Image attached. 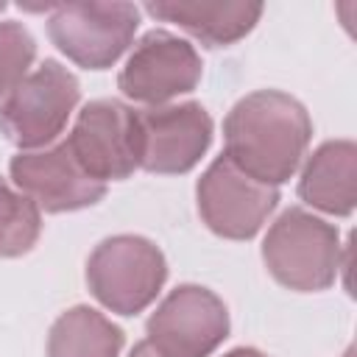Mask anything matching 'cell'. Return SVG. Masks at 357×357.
<instances>
[{
    "label": "cell",
    "mask_w": 357,
    "mask_h": 357,
    "mask_svg": "<svg viewBox=\"0 0 357 357\" xmlns=\"http://www.w3.org/2000/svg\"><path fill=\"white\" fill-rule=\"evenodd\" d=\"M42 234V212L39 206L20 190H14L6 178H0V257H22L28 254Z\"/></svg>",
    "instance_id": "15"
},
{
    "label": "cell",
    "mask_w": 357,
    "mask_h": 357,
    "mask_svg": "<svg viewBox=\"0 0 357 357\" xmlns=\"http://www.w3.org/2000/svg\"><path fill=\"white\" fill-rule=\"evenodd\" d=\"M75 159L98 181H123L139 167L137 109L117 98L84 103L73 131L64 137Z\"/></svg>",
    "instance_id": "8"
},
{
    "label": "cell",
    "mask_w": 357,
    "mask_h": 357,
    "mask_svg": "<svg viewBox=\"0 0 357 357\" xmlns=\"http://www.w3.org/2000/svg\"><path fill=\"white\" fill-rule=\"evenodd\" d=\"M153 20L173 22L206 47H226L240 42L262 17V3H201V0H156L145 3Z\"/></svg>",
    "instance_id": "12"
},
{
    "label": "cell",
    "mask_w": 357,
    "mask_h": 357,
    "mask_svg": "<svg viewBox=\"0 0 357 357\" xmlns=\"http://www.w3.org/2000/svg\"><path fill=\"white\" fill-rule=\"evenodd\" d=\"M139 123V167L156 176L190 173L212 145L215 123L195 103H165L137 109Z\"/></svg>",
    "instance_id": "10"
},
{
    "label": "cell",
    "mask_w": 357,
    "mask_h": 357,
    "mask_svg": "<svg viewBox=\"0 0 357 357\" xmlns=\"http://www.w3.org/2000/svg\"><path fill=\"white\" fill-rule=\"evenodd\" d=\"M298 198L335 218L351 215L357 204V145L351 139L318 145L301 167Z\"/></svg>",
    "instance_id": "13"
},
{
    "label": "cell",
    "mask_w": 357,
    "mask_h": 357,
    "mask_svg": "<svg viewBox=\"0 0 357 357\" xmlns=\"http://www.w3.org/2000/svg\"><path fill=\"white\" fill-rule=\"evenodd\" d=\"M81 100L78 78L56 59L33 67L0 106V131L20 151L47 148Z\"/></svg>",
    "instance_id": "4"
},
{
    "label": "cell",
    "mask_w": 357,
    "mask_h": 357,
    "mask_svg": "<svg viewBox=\"0 0 357 357\" xmlns=\"http://www.w3.org/2000/svg\"><path fill=\"white\" fill-rule=\"evenodd\" d=\"M312 120L301 100L279 89L240 98L223 120L226 156L251 178L279 187L307 156Z\"/></svg>",
    "instance_id": "1"
},
{
    "label": "cell",
    "mask_w": 357,
    "mask_h": 357,
    "mask_svg": "<svg viewBox=\"0 0 357 357\" xmlns=\"http://www.w3.org/2000/svg\"><path fill=\"white\" fill-rule=\"evenodd\" d=\"M201 75L204 64L195 45L165 28H153L134 42L117 75V89L134 103L165 106L167 100L192 92L201 84Z\"/></svg>",
    "instance_id": "6"
},
{
    "label": "cell",
    "mask_w": 357,
    "mask_h": 357,
    "mask_svg": "<svg viewBox=\"0 0 357 357\" xmlns=\"http://www.w3.org/2000/svg\"><path fill=\"white\" fill-rule=\"evenodd\" d=\"M139 8L134 3H59L50 6V42L84 70H109L134 42Z\"/></svg>",
    "instance_id": "5"
},
{
    "label": "cell",
    "mask_w": 357,
    "mask_h": 357,
    "mask_svg": "<svg viewBox=\"0 0 357 357\" xmlns=\"http://www.w3.org/2000/svg\"><path fill=\"white\" fill-rule=\"evenodd\" d=\"M8 173L14 187L25 192L39 206V212L45 209L50 215L95 206L106 195V184L84 170L67 139L39 151L14 153Z\"/></svg>",
    "instance_id": "11"
},
{
    "label": "cell",
    "mask_w": 357,
    "mask_h": 357,
    "mask_svg": "<svg viewBox=\"0 0 357 357\" xmlns=\"http://www.w3.org/2000/svg\"><path fill=\"white\" fill-rule=\"evenodd\" d=\"M223 357H268V354H262V351H259V349H254V346H237V349L226 351Z\"/></svg>",
    "instance_id": "18"
},
{
    "label": "cell",
    "mask_w": 357,
    "mask_h": 357,
    "mask_svg": "<svg viewBox=\"0 0 357 357\" xmlns=\"http://www.w3.org/2000/svg\"><path fill=\"white\" fill-rule=\"evenodd\" d=\"M198 215L209 231L226 240H251L279 204V187L243 173L220 153L195 184Z\"/></svg>",
    "instance_id": "7"
},
{
    "label": "cell",
    "mask_w": 357,
    "mask_h": 357,
    "mask_svg": "<svg viewBox=\"0 0 357 357\" xmlns=\"http://www.w3.org/2000/svg\"><path fill=\"white\" fill-rule=\"evenodd\" d=\"M343 254L337 226L301 206L284 209L262 240L268 273L296 293H321L332 287L343 268Z\"/></svg>",
    "instance_id": "2"
},
{
    "label": "cell",
    "mask_w": 357,
    "mask_h": 357,
    "mask_svg": "<svg viewBox=\"0 0 357 357\" xmlns=\"http://www.w3.org/2000/svg\"><path fill=\"white\" fill-rule=\"evenodd\" d=\"M36 61V39L22 22H0V106Z\"/></svg>",
    "instance_id": "16"
},
{
    "label": "cell",
    "mask_w": 357,
    "mask_h": 357,
    "mask_svg": "<svg viewBox=\"0 0 357 357\" xmlns=\"http://www.w3.org/2000/svg\"><path fill=\"white\" fill-rule=\"evenodd\" d=\"M167 279V259L156 243L139 234L100 240L86 259L89 293L117 315L142 312Z\"/></svg>",
    "instance_id": "3"
},
{
    "label": "cell",
    "mask_w": 357,
    "mask_h": 357,
    "mask_svg": "<svg viewBox=\"0 0 357 357\" xmlns=\"http://www.w3.org/2000/svg\"><path fill=\"white\" fill-rule=\"evenodd\" d=\"M128 357H165V354H162V351H159V349L145 337V340H139V343L131 349V354H128Z\"/></svg>",
    "instance_id": "17"
},
{
    "label": "cell",
    "mask_w": 357,
    "mask_h": 357,
    "mask_svg": "<svg viewBox=\"0 0 357 357\" xmlns=\"http://www.w3.org/2000/svg\"><path fill=\"white\" fill-rule=\"evenodd\" d=\"M126 335L103 312L78 304L61 312L47 332V357H120Z\"/></svg>",
    "instance_id": "14"
},
{
    "label": "cell",
    "mask_w": 357,
    "mask_h": 357,
    "mask_svg": "<svg viewBox=\"0 0 357 357\" xmlns=\"http://www.w3.org/2000/svg\"><path fill=\"white\" fill-rule=\"evenodd\" d=\"M145 332L165 357H209L229 337V310L209 287L178 284L151 312Z\"/></svg>",
    "instance_id": "9"
}]
</instances>
